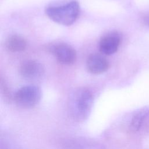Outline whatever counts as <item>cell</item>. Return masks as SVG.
<instances>
[{
    "instance_id": "cell-1",
    "label": "cell",
    "mask_w": 149,
    "mask_h": 149,
    "mask_svg": "<svg viewBox=\"0 0 149 149\" xmlns=\"http://www.w3.org/2000/svg\"><path fill=\"white\" fill-rule=\"evenodd\" d=\"M93 104V95L87 88L75 90L68 102V111L70 118L76 122H83L89 116Z\"/></svg>"
},
{
    "instance_id": "cell-2",
    "label": "cell",
    "mask_w": 149,
    "mask_h": 149,
    "mask_svg": "<svg viewBox=\"0 0 149 149\" xmlns=\"http://www.w3.org/2000/svg\"><path fill=\"white\" fill-rule=\"evenodd\" d=\"M79 11V5L76 1H70L62 5L51 6L45 10L50 19L63 26L72 24L77 19Z\"/></svg>"
},
{
    "instance_id": "cell-3",
    "label": "cell",
    "mask_w": 149,
    "mask_h": 149,
    "mask_svg": "<svg viewBox=\"0 0 149 149\" xmlns=\"http://www.w3.org/2000/svg\"><path fill=\"white\" fill-rule=\"evenodd\" d=\"M41 98L40 88L34 85L21 87L14 94L15 103L22 108H30L38 104Z\"/></svg>"
},
{
    "instance_id": "cell-4",
    "label": "cell",
    "mask_w": 149,
    "mask_h": 149,
    "mask_svg": "<svg viewBox=\"0 0 149 149\" xmlns=\"http://www.w3.org/2000/svg\"><path fill=\"white\" fill-rule=\"evenodd\" d=\"M120 43V37L118 33L110 32L104 35L100 40L99 48L101 53L109 55L116 52Z\"/></svg>"
},
{
    "instance_id": "cell-5",
    "label": "cell",
    "mask_w": 149,
    "mask_h": 149,
    "mask_svg": "<svg viewBox=\"0 0 149 149\" xmlns=\"http://www.w3.org/2000/svg\"><path fill=\"white\" fill-rule=\"evenodd\" d=\"M19 72L20 75L27 80H36L42 76L44 69L40 62L30 60L22 63Z\"/></svg>"
},
{
    "instance_id": "cell-6",
    "label": "cell",
    "mask_w": 149,
    "mask_h": 149,
    "mask_svg": "<svg viewBox=\"0 0 149 149\" xmlns=\"http://www.w3.org/2000/svg\"><path fill=\"white\" fill-rule=\"evenodd\" d=\"M53 52L57 60L65 65L73 63L76 59V52L73 48L66 44H59L54 47Z\"/></svg>"
},
{
    "instance_id": "cell-7",
    "label": "cell",
    "mask_w": 149,
    "mask_h": 149,
    "mask_svg": "<svg viewBox=\"0 0 149 149\" xmlns=\"http://www.w3.org/2000/svg\"><path fill=\"white\" fill-rule=\"evenodd\" d=\"M86 66L90 73L94 74H99L104 73L108 70L109 68V63L102 55L93 54L88 57Z\"/></svg>"
},
{
    "instance_id": "cell-8",
    "label": "cell",
    "mask_w": 149,
    "mask_h": 149,
    "mask_svg": "<svg viewBox=\"0 0 149 149\" xmlns=\"http://www.w3.org/2000/svg\"><path fill=\"white\" fill-rule=\"evenodd\" d=\"M63 149H105L101 144L87 139H74L65 144Z\"/></svg>"
},
{
    "instance_id": "cell-9",
    "label": "cell",
    "mask_w": 149,
    "mask_h": 149,
    "mask_svg": "<svg viewBox=\"0 0 149 149\" xmlns=\"http://www.w3.org/2000/svg\"><path fill=\"white\" fill-rule=\"evenodd\" d=\"M27 45L26 40L21 36L13 35L10 36L6 41L7 49L13 52L23 51L25 49Z\"/></svg>"
},
{
    "instance_id": "cell-10",
    "label": "cell",
    "mask_w": 149,
    "mask_h": 149,
    "mask_svg": "<svg viewBox=\"0 0 149 149\" xmlns=\"http://www.w3.org/2000/svg\"><path fill=\"white\" fill-rule=\"evenodd\" d=\"M149 115V108L144 107L139 109L133 116L130 123V129L133 132L138 131L141 127L144 121Z\"/></svg>"
},
{
    "instance_id": "cell-11",
    "label": "cell",
    "mask_w": 149,
    "mask_h": 149,
    "mask_svg": "<svg viewBox=\"0 0 149 149\" xmlns=\"http://www.w3.org/2000/svg\"><path fill=\"white\" fill-rule=\"evenodd\" d=\"M144 22H146V24H147L148 26H149V14L147 15L145 17Z\"/></svg>"
}]
</instances>
